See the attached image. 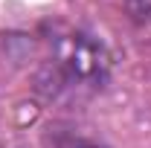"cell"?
<instances>
[{
    "mask_svg": "<svg viewBox=\"0 0 151 148\" xmlns=\"http://www.w3.org/2000/svg\"><path fill=\"white\" fill-rule=\"evenodd\" d=\"M47 78L41 84H50V96L61 93H96L108 84L111 75V55L102 41L84 32H73L55 41L52 61L47 64Z\"/></svg>",
    "mask_w": 151,
    "mask_h": 148,
    "instance_id": "6da1fadb",
    "label": "cell"
}]
</instances>
